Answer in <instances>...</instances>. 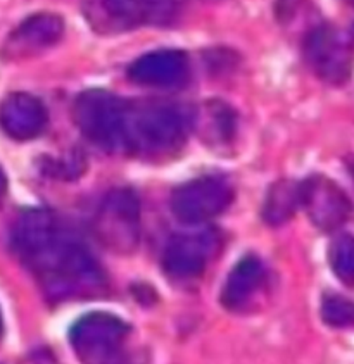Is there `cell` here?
I'll list each match as a JSON object with an SVG mask.
<instances>
[{"mask_svg":"<svg viewBox=\"0 0 354 364\" xmlns=\"http://www.w3.org/2000/svg\"><path fill=\"white\" fill-rule=\"evenodd\" d=\"M12 245L52 301L103 294L105 273L87 245L51 209H26L12 230Z\"/></svg>","mask_w":354,"mask_h":364,"instance_id":"cell-1","label":"cell"},{"mask_svg":"<svg viewBox=\"0 0 354 364\" xmlns=\"http://www.w3.org/2000/svg\"><path fill=\"white\" fill-rule=\"evenodd\" d=\"M189 129V116L175 104L130 102L125 152L144 156L172 154L182 147Z\"/></svg>","mask_w":354,"mask_h":364,"instance_id":"cell-2","label":"cell"},{"mask_svg":"<svg viewBox=\"0 0 354 364\" xmlns=\"http://www.w3.org/2000/svg\"><path fill=\"white\" fill-rule=\"evenodd\" d=\"M128 100L103 88L85 90L76 97L73 116L81 135L104 151L116 152L126 147Z\"/></svg>","mask_w":354,"mask_h":364,"instance_id":"cell-3","label":"cell"},{"mask_svg":"<svg viewBox=\"0 0 354 364\" xmlns=\"http://www.w3.org/2000/svg\"><path fill=\"white\" fill-rule=\"evenodd\" d=\"M132 326L120 316L95 311L81 316L69 331V342L81 364H126L125 346Z\"/></svg>","mask_w":354,"mask_h":364,"instance_id":"cell-4","label":"cell"},{"mask_svg":"<svg viewBox=\"0 0 354 364\" xmlns=\"http://www.w3.org/2000/svg\"><path fill=\"white\" fill-rule=\"evenodd\" d=\"M177 0H88L85 16L93 30L120 33L142 24H168L177 16Z\"/></svg>","mask_w":354,"mask_h":364,"instance_id":"cell-5","label":"cell"},{"mask_svg":"<svg viewBox=\"0 0 354 364\" xmlns=\"http://www.w3.org/2000/svg\"><path fill=\"white\" fill-rule=\"evenodd\" d=\"M95 233L109 250L118 254L137 249L140 237V202L132 188L111 190L99 205Z\"/></svg>","mask_w":354,"mask_h":364,"instance_id":"cell-6","label":"cell"},{"mask_svg":"<svg viewBox=\"0 0 354 364\" xmlns=\"http://www.w3.org/2000/svg\"><path fill=\"white\" fill-rule=\"evenodd\" d=\"M234 200V190L218 176L185 181L172 193V213L185 225H199L218 218Z\"/></svg>","mask_w":354,"mask_h":364,"instance_id":"cell-7","label":"cell"},{"mask_svg":"<svg viewBox=\"0 0 354 364\" xmlns=\"http://www.w3.org/2000/svg\"><path fill=\"white\" fill-rule=\"evenodd\" d=\"M303 50L309 68L325 83L344 85L351 78L353 46L335 28L325 24L311 28L304 36Z\"/></svg>","mask_w":354,"mask_h":364,"instance_id":"cell-8","label":"cell"},{"mask_svg":"<svg viewBox=\"0 0 354 364\" xmlns=\"http://www.w3.org/2000/svg\"><path fill=\"white\" fill-rule=\"evenodd\" d=\"M219 247L214 230H195L170 238L162 254V268L177 280H190L204 273Z\"/></svg>","mask_w":354,"mask_h":364,"instance_id":"cell-9","label":"cell"},{"mask_svg":"<svg viewBox=\"0 0 354 364\" xmlns=\"http://www.w3.org/2000/svg\"><path fill=\"white\" fill-rule=\"evenodd\" d=\"M301 208L321 230L339 228L351 214V200L335 181L327 176H311L301 181Z\"/></svg>","mask_w":354,"mask_h":364,"instance_id":"cell-10","label":"cell"},{"mask_svg":"<svg viewBox=\"0 0 354 364\" xmlns=\"http://www.w3.org/2000/svg\"><path fill=\"white\" fill-rule=\"evenodd\" d=\"M128 78L140 87L173 90L190 78V60L183 50L161 48L140 55L128 68Z\"/></svg>","mask_w":354,"mask_h":364,"instance_id":"cell-11","label":"cell"},{"mask_svg":"<svg viewBox=\"0 0 354 364\" xmlns=\"http://www.w3.org/2000/svg\"><path fill=\"white\" fill-rule=\"evenodd\" d=\"M48 114L38 97L26 92H14L0 102V128L11 139L26 141L42 135Z\"/></svg>","mask_w":354,"mask_h":364,"instance_id":"cell-12","label":"cell"},{"mask_svg":"<svg viewBox=\"0 0 354 364\" xmlns=\"http://www.w3.org/2000/svg\"><path fill=\"white\" fill-rule=\"evenodd\" d=\"M66 24L59 14L54 12H36L28 16L12 31L6 43L9 55H33L46 48L54 47L63 38Z\"/></svg>","mask_w":354,"mask_h":364,"instance_id":"cell-13","label":"cell"},{"mask_svg":"<svg viewBox=\"0 0 354 364\" xmlns=\"http://www.w3.org/2000/svg\"><path fill=\"white\" fill-rule=\"evenodd\" d=\"M264 266L256 256L242 257L227 278L222 292V304L230 311H242L264 283Z\"/></svg>","mask_w":354,"mask_h":364,"instance_id":"cell-14","label":"cell"},{"mask_svg":"<svg viewBox=\"0 0 354 364\" xmlns=\"http://www.w3.org/2000/svg\"><path fill=\"white\" fill-rule=\"evenodd\" d=\"M301 208V183L280 180L268 192L263 205V218L268 225H282Z\"/></svg>","mask_w":354,"mask_h":364,"instance_id":"cell-15","label":"cell"},{"mask_svg":"<svg viewBox=\"0 0 354 364\" xmlns=\"http://www.w3.org/2000/svg\"><path fill=\"white\" fill-rule=\"evenodd\" d=\"M332 271L344 285L354 287V237L349 233L335 237L328 249Z\"/></svg>","mask_w":354,"mask_h":364,"instance_id":"cell-16","label":"cell"},{"mask_svg":"<svg viewBox=\"0 0 354 364\" xmlns=\"http://www.w3.org/2000/svg\"><path fill=\"white\" fill-rule=\"evenodd\" d=\"M323 319L332 326H348L354 323V304L339 297V295H330L325 299L323 307H321Z\"/></svg>","mask_w":354,"mask_h":364,"instance_id":"cell-17","label":"cell"},{"mask_svg":"<svg viewBox=\"0 0 354 364\" xmlns=\"http://www.w3.org/2000/svg\"><path fill=\"white\" fill-rule=\"evenodd\" d=\"M6 192H7V176L6 173L2 171V168H0V200L6 197Z\"/></svg>","mask_w":354,"mask_h":364,"instance_id":"cell-18","label":"cell"},{"mask_svg":"<svg viewBox=\"0 0 354 364\" xmlns=\"http://www.w3.org/2000/svg\"><path fill=\"white\" fill-rule=\"evenodd\" d=\"M2 331H4V323H2V313H0V337H2Z\"/></svg>","mask_w":354,"mask_h":364,"instance_id":"cell-19","label":"cell"},{"mask_svg":"<svg viewBox=\"0 0 354 364\" xmlns=\"http://www.w3.org/2000/svg\"><path fill=\"white\" fill-rule=\"evenodd\" d=\"M348 2H349V4H353V6H354V0H348Z\"/></svg>","mask_w":354,"mask_h":364,"instance_id":"cell-20","label":"cell"}]
</instances>
